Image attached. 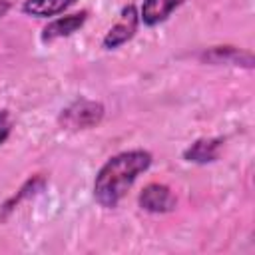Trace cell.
<instances>
[{"instance_id":"obj_1","label":"cell","mask_w":255,"mask_h":255,"mask_svg":"<svg viewBox=\"0 0 255 255\" xmlns=\"http://www.w3.org/2000/svg\"><path fill=\"white\" fill-rule=\"evenodd\" d=\"M153 155L147 149H128L112 155L96 173L94 199L104 209H114L131 189L135 179L149 169Z\"/></svg>"},{"instance_id":"obj_2","label":"cell","mask_w":255,"mask_h":255,"mask_svg":"<svg viewBox=\"0 0 255 255\" xmlns=\"http://www.w3.org/2000/svg\"><path fill=\"white\" fill-rule=\"evenodd\" d=\"M104 116H106V108L102 102L78 98L60 112L58 124L62 129H68V131L92 129V128H98L102 124Z\"/></svg>"},{"instance_id":"obj_3","label":"cell","mask_w":255,"mask_h":255,"mask_svg":"<svg viewBox=\"0 0 255 255\" xmlns=\"http://www.w3.org/2000/svg\"><path fill=\"white\" fill-rule=\"evenodd\" d=\"M137 24H139V12L133 4H128L122 8L120 20L106 32L102 46L104 50H116L120 46H124L126 42H129L135 32H137Z\"/></svg>"},{"instance_id":"obj_4","label":"cell","mask_w":255,"mask_h":255,"mask_svg":"<svg viewBox=\"0 0 255 255\" xmlns=\"http://www.w3.org/2000/svg\"><path fill=\"white\" fill-rule=\"evenodd\" d=\"M137 203L143 211L149 213H169L175 209L177 199L171 193V189L165 183H147L139 195H137Z\"/></svg>"},{"instance_id":"obj_5","label":"cell","mask_w":255,"mask_h":255,"mask_svg":"<svg viewBox=\"0 0 255 255\" xmlns=\"http://www.w3.org/2000/svg\"><path fill=\"white\" fill-rule=\"evenodd\" d=\"M88 20V12L82 10V12H76V14H68V16H60L56 20H52L48 26H44L42 30V42L44 44H50L54 40H60V38H68L72 36L74 32H78Z\"/></svg>"},{"instance_id":"obj_6","label":"cell","mask_w":255,"mask_h":255,"mask_svg":"<svg viewBox=\"0 0 255 255\" xmlns=\"http://www.w3.org/2000/svg\"><path fill=\"white\" fill-rule=\"evenodd\" d=\"M201 60L207 64H227V66H243V68H253V54L245 52L235 46H213L201 54Z\"/></svg>"},{"instance_id":"obj_7","label":"cell","mask_w":255,"mask_h":255,"mask_svg":"<svg viewBox=\"0 0 255 255\" xmlns=\"http://www.w3.org/2000/svg\"><path fill=\"white\" fill-rule=\"evenodd\" d=\"M223 147V137H199L183 149V159L197 165L213 163Z\"/></svg>"},{"instance_id":"obj_8","label":"cell","mask_w":255,"mask_h":255,"mask_svg":"<svg viewBox=\"0 0 255 255\" xmlns=\"http://www.w3.org/2000/svg\"><path fill=\"white\" fill-rule=\"evenodd\" d=\"M185 0H143L139 8V22L145 26H157L165 22L175 8H179Z\"/></svg>"},{"instance_id":"obj_9","label":"cell","mask_w":255,"mask_h":255,"mask_svg":"<svg viewBox=\"0 0 255 255\" xmlns=\"http://www.w3.org/2000/svg\"><path fill=\"white\" fill-rule=\"evenodd\" d=\"M46 175H42V173H38V175H32L30 179H26L24 183H22V187L16 191V195H12L4 205H2V209H0V219H6L22 201H26V199H30V197H34V195H38L40 191H44V187H46Z\"/></svg>"},{"instance_id":"obj_10","label":"cell","mask_w":255,"mask_h":255,"mask_svg":"<svg viewBox=\"0 0 255 255\" xmlns=\"http://www.w3.org/2000/svg\"><path fill=\"white\" fill-rule=\"evenodd\" d=\"M76 0H26L22 4V12L34 18H50L66 12Z\"/></svg>"},{"instance_id":"obj_11","label":"cell","mask_w":255,"mask_h":255,"mask_svg":"<svg viewBox=\"0 0 255 255\" xmlns=\"http://www.w3.org/2000/svg\"><path fill=\"white\" fill-rule=\"evenodd\" d=\"M10 131H12L10 112L8 110H0V145L10 137Z\"/></svg>"},{"instance_id":"obj_12","label":"cell","mask_w":255,"mask_h":255,"mask_svg":"<svg viewBox=\"0 0 255 255\" xmlns=\"http://www.w3.org/2000/svg\"><path fill=\"white\" fill-rule=\"evenodd\" d=\"M10 0H0V18H4L6 14H8V10H10Z\"/></svg>"}]
</instances>
